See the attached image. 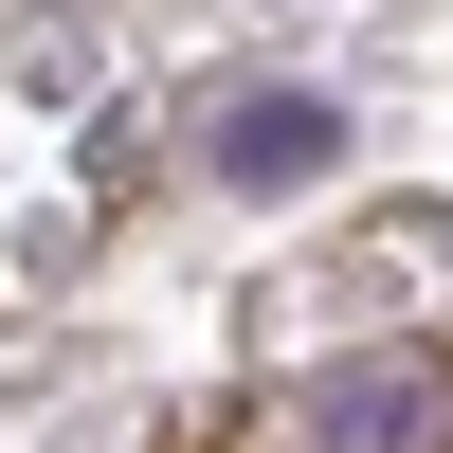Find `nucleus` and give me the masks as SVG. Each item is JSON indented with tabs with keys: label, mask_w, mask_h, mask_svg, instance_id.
I'll list each match as a JSON object with an SVG mask.
<instances>
[{
	"label": "nucleus",
	"mask_w": 453,
	"mask_h": 453,
	"mask_svg": "<svg viewBox=\"0 0 453 453\" xmlns=\"http://www.w3.org/2000/svg\"><path fill=\"white\" fill-rule=\"evenodd\" d=\"M345 91H309V73H254V91H200V181L218 200H309V181H345Z\"/></svg>",
	"instance_id": "obj_1"
},
{
	"label": "nucleus",
	"mask_w": 453,
	"mask_h": 453,
	"mask_svg": "<svg viewBox=\"0 0 453 453\" xmlns=\"http://www.w3.org/2000/svg\"><path fill=\"white\" fill-rule=\"evenodd\" d=\"M290 435H309V453H435L453 399H435L418 345H345V363H309V381H290Z\"/></svg>",
	"instance_id": "obj_2"
}]
</instances>
